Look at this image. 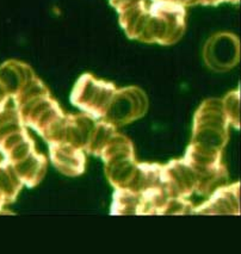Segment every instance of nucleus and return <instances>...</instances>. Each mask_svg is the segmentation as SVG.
I'll list each match as a JSON object with an SVG mask.
<instances>
[{
  "mask_svg": "<svg viewBox=\"0 0 241 254\" xmlns=\"http://www.w3.org/2000/svg\"><path fill=\"white\" fill-rule=\"evenodd\" d=\"M228 120L222 102L205 100L196 112L191 143L204 148L222 150L228 141Z\"/></svg>",
  "mask_w": 241,
  "mask_h": 254,
  "instance_id": "f257e3e1",
  "label": "nucleus"
},
{
  "mask_svg": "<svg viewBox=\"0 0 241 254\" xmlns=\"http://www.w3.org/2000/svg\"><path fill=\"white\" fill-rule=\"evenodd\" d=\"M116 88L113 84L97 80L86 74L79 79L72 93V103L83 109L90 116L104 120L109 110Z\"/></svg>",
  "mask_w": 241,
  "mask_h": 254,
  "instance_id": "f03ea898",
  "label": "nucleus"
},
{
  "mask_svg": "<svg viewBox=\"0 0 241 254\" xmlns=\"http://www.w3.org/2000/svg\"><path fill=\"white\" fill-rule=\"evenodd\" d=\"M147 110V98L136 87L116 90L104 120L117 127L133 122L143 116Z\"/></svg>",
  "mask_w": 241,
  "mask_h": 254,
  "instance_id": "7ed1b4c3",
  "label": "nucleus"
},
{
  "mask_svg": "<svg viewBox=\"0 0 241 254\" xmlns=\"http://www.w3.org/2000/svg\"><path fill=\"white\" fill-rule=\"evenodd\" d=\"M160 183L169 198H186L195 192L196 177L192 168L181 159L163 166Z\"/></svg>",
  "mask_w": 241,
  "mask_h": 254,
  "instance_id": "20e7f679",
  "label": "nucleus"
},
{
  "mask_svg": "<svg viewBox=\"0 0 241 254\" xmlns=\"http://www.w3.org/2000/svg\"><path fill=\"white\" fill-rule=\"evenodd\" d=\"M239 41L232 34H219L205 44L204 60L209 68L225 72L239 62Z\"/></svg>",
  "mask_w": 241,
  "mask_h": 254,
  "instance_id": "39448f33",
  "label": "nucleus"
},
{
  "mask_svg": "<svg viewBox=\"0 0 241 254\" xmlns=\"http://www.w3.org/2000/svg\"><path fill=\"white\" fill-rule=\"evenodd\" d=\"M192 212L202 215H239L240 214V184L220 186L214 191L209 200Z\"/></svg>",
  "mask_w": 241,
  "mask_h": 254,
  "instance_id": "423d86ee",
  "label": "nucleus"
},
{
  "mask_svg": "<svg viewBox=\"0 0 241 254\" xmlns=\"http://www.w3.org/2000/svg\"><path fill=\"white\" fill-rule=\"evenodd\" d=\"M51 158L55 167L68 177L80 176L85 171V154L83 149L67 143L51 144Z\"/></svg>",
  "mask_w": 241,
  "mask_h": 254,
  "instance_id": "0eeeda50",
  "label": "nucleus"
},
{
  "mask_svg": "<svg viewBox=\"0 0 241 254\" xmlns=\"http://www.w3.org/2000/svg\"><path fill=\"white\" fill-rule=\"evenodd\" d=\"M23 185L34 188L41 180L47 171V160L42 154L34 152L24 160L11 165Z\"/></svg>",
  "mask_w": 241,
  "mask_h": 254,
  "instance_id": "6e6552de",
  "label": "nucleus"
},
{
  "mask_svg": "<svg viewBox=\"0 0 241 254\" xmlns=\"http://www.w3.org/2000/svg\"><path fill=\"white\" fill-rule=\"evenodd\" d=\"M22 182H20L12 166L7 161L0 164V197L4 200L5 204H10L16 200L20 189H22Z\"/></svg>",
  "mask_w": 241,
  "mask_h": 254,
  "instance_id": "1a4fd4ad",
  "label": "nucleus"
},
{
  "mask_svg": "<svg viewBox=\"0 0 241 254\" xmlns=\"http://www.w3.org/2000/svg\"><path fill=\"white\" fill-rule=\"evenodd\" d=\"M111 212L116 215H141V196L129 189H117Z\"/></svg>",
  "mask_w": 241,
  "mask_h": 254,
  "instance_id": "9d476101",
  "label": "nucleus"
},
{
  "mask_svg": "<svg viewBox=\"0 0 241 254\" xmlns=\"http://www.w3.org/2000/svg\"><path fill=\"white\" fill-rule=\"evenodd\" d=\"M223 111L227 117L228 123L233 124L234 127L239 128L240 124V93L239 91L229 93L222 102Z\"/></svg>",
  "mask_w": 241,
  "mask_h": 254,
  "instance_id": "9b49d317",
  "label": "nucleus"
},
{
  "mask_svg": "<svg viewBox=\"0 0 241 254\" xmlns=\"http://www.w3.org/2000/svg\"><path fill=\"white\" fill-rule=\"evenodd\" d=\"M193 210L192 205L185 198H167L161 206L159 214L161 215H186Z\"/></svg>",
  "mask_w": 241,
  "mask_h": 254,
  "instance_id": "f8f14e48",
  "label": "nucleus"
}]
</instances>
